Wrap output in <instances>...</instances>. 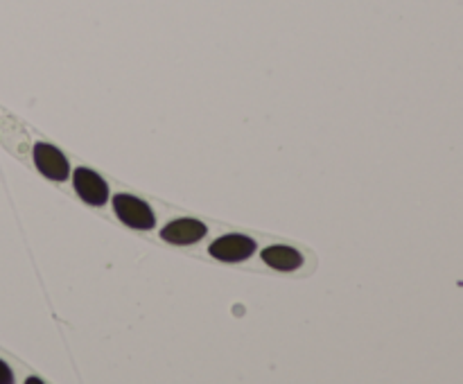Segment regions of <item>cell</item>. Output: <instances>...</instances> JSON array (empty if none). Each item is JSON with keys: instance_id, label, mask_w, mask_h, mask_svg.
I'll return each mask as SVG.
<instances>
[{"instance_id": "5", "label": "cell", "mask_w": 463, "mask_h": 384, "mask_svg": "<svg viewBox=\"0 0 463 384\" xmlns=\"http://www.w3.org/2000/svg\"><path fill=\"white\" fill-rule=\"evenodd\" d=\"M208 229L203 221L193 220V217H181V220L170 221L165 229H161V238L165 242L176 244V247H188V244L199 242L206 238Z\"/></svg>"}, {"instance_id": "6", "label": "cell", "mask_w": 463, "mask_h": 384, "mask_svg": "<svg viewBox=\"0 0 463 384\" xmlns=\"http://www.w3.org/2000/svg\"><path fill=\"white\" fill-rule=\"evenodd\" d=\"M262 260L265 265H269L276 271H294L303 265V256L292 247H285V244H274V247H267L262 251Z\"/></svg>"}, {"instance_id": "3", "label": "cell", "mask_w": 463, "mask_h": 384, "mask_svg": "<svg viewBox=\"0 0 463 384\" xmlns=\"http://www.w3.org/2000/svg\"><path fill=\"white\" fill-rule=\"evenodd\" d=\"M72 185L75 192L80 194L81 201L90 203V206H104L109 199V185L98 172L89 170V167H77L72 174Z\"/></svg>"}, {"instance_id": "1", "label": "cell", "mask_w": 463, "mask_h": 384, "mask_svg": "<svg viewBox=\"0 0 463 384\" xmlns=\"http://www.w3.org/2000/svg\"><path fill=\"white\" fill-rule=\"evenodd\" d=\"M113 211H116L118 220H120L122 224L129 226V229L149 230L156 224L152 206H149L147 201H143V199L134 197V194L118 192L116 197H113Z\"/></svg>"}, {"instance_id": "4", "label": "cell", "mask_w": 463, "mask_h": 384, "mask_svg": "<svg viewBox=\"0 0 463 384\" xmlns=\"http://www.w3.org/2000/svg\"><path fill=\"white\" fill-rule=\"evenodd\" d=\"M256 242L247 235H222L211 244V256L222 262H242L253 256Z\"/></svg>"}, {"instance_id": "7", "label": "cell", "mask_w": 463, "mask_h": 384, "mask_svg": "<svg viewBox=\"0 0 463 384\" xmlns=\"http://www.w3.org/2000/svg\"><path fill=\"white\" fill-rule=\"evenodd\" d=\"M14 382V373L3 360H0V384H12Z\"/></svg>"}, {"instance_id": "2", "label": "cell", "mask_w": 463, "mask_h": 384, "mask_svg": "<svg viewBox=\"0 0 463 384\" xmlns=\"http://www.w3.org/2000/svg\"><path fill=\"white\" fill-rule=\"evenodd\" d=\"M32 156H34V165L45 179L50 181H66L71 176V165H68V158L63 156V152L59 147L50 143H36L32 149Z\"/></svg>"}]
</instances>
